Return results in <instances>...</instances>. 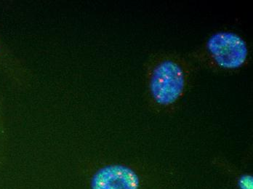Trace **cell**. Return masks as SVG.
Segmentation results:
<instances>
[{
	"label": "cell",
	"mask_w": 253,
	"mask_h": 189,
	"mask_svg": "<svg viewBox=\"0 0 253 189\" xmlns=\"http://www.w3.org/2000/svg\"><path fill=\"white\" fill-rule=\"evenodd\" d=\"M194 66L183 55L160 53L153 55L146 67V96L158 112H168L184 98L194 76Z\"/></svg>",
	"instance_id": "obj_1"
},
{
	"label": "cell",
	"mask_w": 253,
	"mask_h": 189,
	"mask_svg": "<svg viewBox=\"0 0 253 189\" xmlns=\"http://www.w3.org/2000/svg\"><path fill=\"white\" fill-rule=\"evenodd\" d=\"M240 189H253V178L251 176H243L239 180Z\"/></svg>",
	"instance_id": "obj_5"
},
{
	"label": "cell",
	"mask_w": 253,
	"mask_h": 189,
	"mask_svg": "<svg viewBox=\"0 0 253 189\" xmlns=\"http://www.w3.org/2000/svg\"><path fill=\"white\" fill-rule=\"evenodd\" d=\"M139 178L130 167L110 164L98 170L92 177L91 189H138Z\"/></svg>",
	"instance_id": "obj_4"
},
{
	"label": "cell",
	"mask_w": 253,
	"mask_h": 189,
	"mask_svg": "<svg viewBox=\"0 0 253 189\" xmlns=\"http://www.w3.org/2000/svg\"><path fill=\"white\" fill-rule=\"evenodd\" d=\"M0 77L16 90H25L30 82V73L25 62L13 53L0 31Z\"/></svg>",
	"instance_id": "obj_3"
},
{
	"label": "cell",
	"mask_w": 253,
	"mask_h": 189,
	"mask_svg": "<svg viewBox=\"0 0 253 189\" xmlns=\"http://www.w3.org/2000/svg\"><path fill=\"white\" fill-rule=\"evenodd\" d=\"M249 47L242 37L222 31L211 35L189 58L210 70L230 73L245 67L249 61Z\"/></svg>",
	"instance_id": "obj_2"
}]
</instances>
